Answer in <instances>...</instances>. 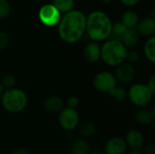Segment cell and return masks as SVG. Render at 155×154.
I'll return each mask as SVG.
<instances>
[{"label": "cell", "instance_id": "1", "mask_svg": "<svg viewBox=\"0 0 155 154\" xmlns=\"http://www.w3.org/2000/svg\"><path fill=\"white\" fill-rule=\"evenodd\" d=\"M86 16L79 10H71L62 15L58 23L59 37L67 44H74L81 40L85 33Z\"/></svg>", "mask_w": 155, "mask_h": 154}, {"label": "cell", "instance_id": "2", "mask_svg": "<svg viewBox=\"0 0 155 154\" xmlns=\"http://www.w3.org/2000/svg\"><path fill=\"white\" fill-rule=\"evenodd\" d=\"M113 22L103 11H93L86 16L85 32L94 42H104L110 38Z\"/></svg>", "mask_w": 155, "mask_h": 154}, {"label": "cell", "instance_id": "3", "mask_svg": "<svg viewBox=\"0 0 155 154\" xmlns=\"http://www.w3.org/2000/svg\"><path fill=\"white\" fill-rule=\"evenodd\" d=\"M127 48L121 41L107 39L101 46V59L110 66H118L125 62Z\"/></svg>", "mask_w": 155, "mask_h": 154}, {"label": "cell", "instance_id": "4", "mask_svg": "<svg viewBox=\"0 0 155 154\" xmlns=\"http://www.w3.org/2000/svg\"><path fill=\"white\" fill-rule=\"evenodd\" d=\"M3 108L10 113H18L25 110L28 103L26 93L18 88H11L4 91L1 96Z\"/></svg>", "mask_w": 155, "mask_h": 154}, {"label": "cell", "instance_id": "5", "mask_svg": "<svg viewBox=\"0 0 155 154\" xmlns=\"http://www.w3.org/2000/svg\"><path fill=\"white\" fill-rule=\"evenodd\" d=\"M154 93L144 84H134L127 91V99L137 107H145L153 100Z\"/></svg>", "mask_w": 155, "mask_h": 154}, {"label": "cell", "instance_id": "6", "mask_svg": "<svg viewBox=\"0 0 155 154\" xmlns=\"http://www.w3.org/2000/svg\"><path fill=\"white\" fill-rule=\"evenodd\" d=\"M62 17V13L53 5L45 4L38 11V18L42 25L46 27H54L58 25Z\"/></svg>", "mask_w": 155, "mask_h": 154}, {"label": "cell", "instance_id": "7", "mask_svg": "<svg viewBox=\"0 0 155 154\" xmlns=\"http://www.w3.org/2000/svg\"><path fill=\"white\" fill-rule=\"evenodd\" d=\"M58 123L62 129L67 132L75 130L80 124V116L76 109L64 107L58 115Z\"/></svg>", "mask_w": 155, "mask_h": 154}, {"label": "cell", "instance_id": "8", "mask_svg": "<svg viewBox=\"0 0 155 154\" xmlns=\"http://www.w3.org/2000/svg\"><path fill=\"white\" fill-rule=\"evenodd\" d=\"M93 84L94 89L98 92L109 93L117 85V81L114 74H113L111 72L103 71L94 76Z\"/></svg>", "mask_w": 155, "mask_h": 154}, {"label": "cell", "instance_id": "9", "mask_svg": "<svg viewBox=\"0 0 155 154\" xmlns=\"http://www.w3.org/2000/svg\"><path fill=\"white\" fill-rule=\"evenodd\" d=\"M135 75H136V70L134 64L126 61L117 66L114 74L116 81L123 84H128L132 83L134 80Z\"/></svg>", "mask_w": 155, "mask_h": 154}, {"label": "cell", "instance_id": "10", "mask_svg": "<svg viewBox=\"0 0 155 154\" xmlns=\"http://www.w3.org/2000/svg\"><path fill=\"white\" fill-rule=\"evenodd\" d=\"M128 146L125 140L121 137H112L104 144V154H125Z\"/></svg>", "mask_w": 155, "mask_h": 154}, {"label": "cell", "instance_id": "11", "mask_svg": "<svg viewBox=\"0 0 155 154\" xmlns=\"http://www.w3.org/2000/svg\"><path fill=\"white\" fill-rule=\"evenodd\" d=\"M124 140H125L127 146L130 147L132 150L139 151L145 144V139H144L143 133L139 130H136V129L130 130L126 133Z\"/></svg>", "mask_w": 155, "mask_h": 154}, {"label": "cell", "instance_id": "12", "mask_svg": "<svg viewBox=\"0 0 155 154\" xmlns=\"http://www.w3.org/2000/svg\"><path fill=\"white\" fill-rule=\"evenodd\" d=\"M136 31L142 36L151 37L153 36L155 34V19L153 16L143 18L139 20L136 27Z\"/></svg>", "mask_w": 155, "mask_h": 154}, {"label": "cell", "instance_id": "13", "mask_svg": "<svg viewBox=\"0 0 155 154\" xmlns=\"http://www.w3.org/2000/svg\"><path fill=\"white\" fill-rule=\"evenodd\" d=\"M83 54L87 62L96 63L101 59V46L97 42L92 41L84 46Z\"/></svg>", "mask_w": 155, "mask_h": 154}, {"label": "cell", "instance_id": "14", "mask_svg": "<svg viewBox=\"0 0 155 154\" xmlns=\"http://www.w3.org/2000/svg\"><path fill=\"white\" fill-rule=\"evenodd\" d=\"M44 108L50 113H59L64 108V101L56 95L49 96L44 102Z\"/></svg>", "mask_w": 155, "mask_h": 154}, {"label": "cell", "instance_id": "15", "mask_svg": "<svg viewBox=\"0 0 155 154\" xmlns=\"http://www.w3.org/2000/svg\"><path fill=\"white\" fill-rule=\"evenodd\" d=\"M140 40V34L135 28H128L123 35L121 42L126 48H134L137 45Z\"/></svg>", "mask_w": 155, "mask_h": 154}, {"label": "cell", "instance_id": "16", "mask_svg": "<svg viewBox=\"0 0 155 154\" xmlns=\"http://www.w3.org/2000/svg\"><path fill=\"white\" fill-rule=\"evenodd\" d=\"M155 119L154 108L149 109H140L135 113V120L141 125H150Z\"/></svg>", "mask_w": 155, "mask_h": 154}, {"label": "cell", "instance_id": "17", "mask_svg": "<svg viewBox=\"0 0 155 154\" xmlns=\"http://www.w3.org/2000/svg\"><path fill=\"white\" fill-rule=\"evenodd\" d=\"M138 14L134 10H126L124 12L122 15L121 22L127 27V28H135L138 22H139Z\"/></svg>", "mask_w": 155, "mask_h": 154}, {"label": "cell", "instance_id": "18", "mask_svg": "<svg viewBox=\"0 0 155 154\" xmlns=\"http://www.w3.org/2000/svg\"><path fill=\"white\" fill-rule=\"evenodd\" d=\"M72 154H90V145L84 138L77 139L74 142L71 149Z\"/></svg>", "mask_w": 155, "mask_h": 154}, {"label": "cell", "instance_id": "19", "mask_svg": "<svg viewBox=\"0 0 155 154\" xmlns=\"http://www.w3.org/2000/svg\"><path fill=\"white\" fill-rule=\"evenodd\" d=\"M96 133V126L94 123L87 121L79 126V133L82 138H91Z\"/></svg>", "mask_w": 155, "mask_h": 154}, {"label": "cell", "instance_id": "20", "mask_svg": "<svg viewBox=\"0 0 155 154\" xmlns=\"http://www.w3.org/2000/svg\"><path fill=\"white\" fill-rule=\"evenodd\" d=\"M127 29H128V28H127L121 21L114 22V23H113V25H112V30H111L110 37H111L112 39L121 41L123 35L124 34V33L126 32Z\"/></svg>", "mask_w": 155, "mask_h": 154}, {"label": "cell", "instance_id": "21", "mask_svg": "<svg viewBox=\"0 0 155 154\" xmlns=\"http://www.w3.org/2000/svg\"><path fill=\"white\" fill-rule=\"evenodd\" d=\"M143 52L145 57L152 63H155V37L151 36L149 39L146 41L144 47H143Z\"/></svg>", "mask_w": 155, "mask_h": 154}, {"label": "cell", "instance_id": "22", "mask_svg": "<svg viewBox=\"0 0 155 154\" xmlns=\"http://www.w3.org/2000/svg\"><path fill=\"white\" fill-rule=\"evenodd\" d=\"M109 95L117 103H124L127 100V90L124 86L116 85L110 93Z\"/></svg>", "mask_w": 155, "mask_h": 154}, {"label": "cell", "instance_id": "23", "mask_svg": "<svg viewBox=\"0 0 155 154\" xmlns=\"http://www.w3.org/2000/svg\"><path fill=\"white\" fill-rule=\"evenodd\" d=\"M62 14H65L74 7V0H53L52 3Z\"/></svg>", "mask_w": 155, "mask_h": 154}, {"label": "cell", "instance_id": "24", "mask_svg": "<svg viewBox=\"0 0 155 154\" xmlns=\"http://www.w3.org/2000/svg\"><path fill=\"white\" fill-rule=\"evenodd\" d=\"M0 82L2 84L4 89H5V90L14 88V87H15V84H16V80H15V76L13 74H10L4 75Z\"/></svg>", "mask_w": 155, "mask_h": 154}, {"label": "cell", "instance_id": "25", "mask_svg": "<svg viewBox=\"0 0 155 154\" xmlns=\"http://www.w3.org/2000/svg\"><path fill=\"white\" fill-rule=\"evenodd\" d=\"M11 13V5L8 0H0V19L6 18Z\"/></svg>", "mask_w": 155, "mask_h": 154}, {"label": "cell", "instance_id": "26", "mask_svg": "<svg viewBox=\"0 0 155 154\" xmlns=\"http://www.w3.org/2000/svg\"><path fill=\"white\" fill-rule=\"evenodd\" d=\"M139 58H140V55L136 51H129V52H127L125 61L134 64L138 62Z\"/></svg>", "mask_w": 155, "mask_h": 154}, {"label": "cell", "instance_id": "27", "mask_svg": "<svg viewBox=\"0 0 155 154\" xmlns=\"http://www.w3.org/2000/svg\"><path fill=\"white\" fill-rule=\"evenodd\" d=\"M8 44H9L8 35L5 32L0 31V51L5 50L7 47Z\"/></svg>", "mask_w": 155, "mask_h": 154}, {"label": "cell", "instance_id": "28", "mask_svg": "<svg viewBox=\"0 0 155 154\" xmlns=\"http://www.w3.org/2000/svg\"><path fill=\"white\" fill-rule=\"evenodd\" d=\"M79 105V99L76 96H70L67 100V107L76 109Z\"/></svg>", "mask_w": 155, "mask_h": 154}, {"label": "cell", "instance_id": "29", "mask_svg": "<svg viewBox=\"0 0 155 154\" xmlns=\"http://www.w3.org/2000/svg\"><path fill=\"white\" fill-rule=\"evenodd\" d=\"M143 154H155V144L153 143H149L147 144H144Z\"/></svg>", "mask_w": 155, "mask_h": 154}, {"label": "cell", "instance_id": "30", "mask_svg": "<svg viewBox=\"0 0 155 154\" xmlns=\"http://www.w3.org/2000/svg\"><path fill=\"white\" fill-rule=\"evenodd\" d=\"M120 1L124 5L128 6V7L135 6L136 5H138L141 2V0H120Z\"/></svg>", "mask_w": 155, "mask_h": 154}, {"label": "cell", "instance_id": "31", "mask_svg": "<svg viewBox=\"0 0 155 154\" xmlns=\"http://www.w3.org/2000/svg\"><path fill=\"white\" fill-rule=\"evenodd\" d=\"M146 85L149 87V89H150L153 93H155V75L154 74H152V75H151V77L149 78L148 83L146 84Z\"/></svg>", "mask_w": 155, "mask_h": 154}, {"label": "cell", "instance_id": "32", "mask_svg": "<svg viewBox=\"0 0 155 154\" xmlns=\"http://www.w3.org/2000/svg\"><path fill=\"white\" fill-rule=\"evenodd\" d=\"M13 154H30V152H28L27 149L23 148V147H20V148L15 149V150L13 152Z\"/></svg>", "mask_w": 155, "mask_h": 154}, {"label": "cell", "instance_id": "33", "mask_svg": "<svg viewBox=\"0 0 155 154\" xmlns=\"http://www.w3.org/2000/svg\"><path fill=\"white\" fill-rule=\"evenodd\" d=\"M127 154H143V152H141L139 151H136V150H133L132 152H129Z\"/></svg>", "mask_w": 155, "mask_h": 154}, {"label": "cell", "instance_id": "34", "mask_svg": "<svg viewBox=\"0 0 155 154\" xmlns=\"http://www.w3.org/2000/svg\"><path fill=\"white\" fill-rule=\"evenodd\" d=\"M4 87H3V85H2V84H1V82H0V97L2 96V94H3V93H4Z\"/></svg>", "mask_w": 155, "mask_h": 154}, {"label": "cell", "instance_id": "35", "mask_svg": "<svg viewBox=\"0 0 155 154\" xmlns=\"http://www.w3.org/2000/svg\"><path fill=\"white\" fill-rule=\"evenodd\" d=\"M100 1L103 2V3H104V4H109V3L113 2L114 0H100Z\"/></svg>", "mask_w": 155, "mask_h": 154}, {"label": "cell", "instance_id": "36", "mask_svg": "<svg viewBox=\"0 0 155 154\" xmlns=\"http://www.w3.org/2000/svg\"><path fill=\"white\" fill-rule=\"evenodd\" d=\"M91 154H104V152H94Z\"/></svg>", "mask_w": 155, "mask_h": 154}]
</instances>
